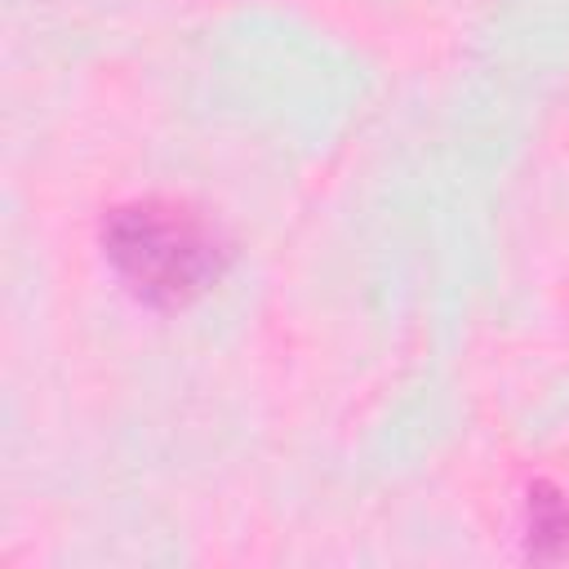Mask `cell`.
<instances>
[{"label":"cell","mask_w":569,"mask_h":569,"mask_svg":"<svg viewBox=\"0 0 569 569\" xmlns=\"http://www.w3.org/2000/svg\"><path fill=\"white\" fill-rule=\"evenodd\" d=\"M569 551V502L538 480L529 489V556L533 560H560Z\"/></svg>","instance_id":"7a4b0ae2"},{"label":"cell","mask_w":569,"mask_h":569,"mask_svg":"<svg viewBox=\"0 0 569 569\" xmlns=\"http://www.w3.org/2000/svg\"><path fill=\"white\" fill-rule=\"evenodd\" d=\"M102 253L151 307H187L222 276L227 262L218 231L173 200L116 204L102 218Z\"/></svg>","instance_id":"6da1fadb"}]
</instances>
